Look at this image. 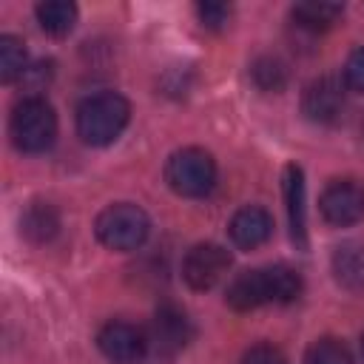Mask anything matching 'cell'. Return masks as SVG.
Segmentation results:
<instances>
[{
	"instance_id": "obj_1",
	"label": "cell",
	"mask_w": 364,
	"mask_h": 364,
	"mask_svg": "<svg viewBox=\"0 0 364 364\" xmlns=\"http://www.w3.org/2000/svg\"><path fill=\"white\" fill-rule=\"evenodd\" d=\"M301 276L287 264L259 267L239 273L228 287V304L233 310H256L262 304H287L299 299Z\"/></svg>"
},
{
	"instance_id": "obj_2",
	"label": "cell",
	"mask_w": 364,
	"mask_h": 364,
	"mask_svg": "<svg viewBox=\"0 0 364 364\" xmlns=\"http://www.w3.org/2000/svg\"><path fill=\"white\" fill-rule=\"evenodd\" d=\"M131 105L117 91H100L80 102L77 108V134L88 145H111L128 125Z\"/></svg>"
},
{
	"instance_id": "obj_3",
	"label": "cell",
	"mask_w": 364,
	"mask_h": 364,
	"mask_svg": "<svg viewBox=\"0 0 364 364\" xmlns=\"http://www.w3.org/2000/svg\"><path fill=\"white\" fill-rule=\"evenodd\" d=\"M11 142L26 154H43L57 139V114L43 97H26L17 102L9 119Z\"/></svg>"
},
{
	"instance_id": "obj_4",
	"label": "cell",
	"mask_w": 364,
	"mask_h": 364,
	"mask_svg": "<svg viewBox=\"0 0 364 364\" xmlns=\"http://www.w3.org/2000/svg\"><path fill=\"white\" fill-rule=\"evenodd\" d=\"M165 182L179 196H188V199L208 196L216 185V162L202 148H182L171 154L165 165Z\"/></svg>"
},
{
	"instance_id": "obj_5",
	"label": "cell",
	"mask_w": 364,
	"mask_h": 364,
	"mask_svg": "<svg viewBox=\"0 0 364 364\" xmlns=\"http://www.w3.org/2000/svg\"><path fill=\"white\" fill-rule=\"evenodd\" d=\"M94 230H97V239L111 250H136L148 239L151 222L142 208L131 202H117L97 216Z\"/></svg>"
},
{
	"instance_id": "obj_6",
	"label": "cell",
	"mask_w": 364,
	"mask_h": 364,
	"mask_svg": "<svg viewBox=\"0 0 364 364\" xmlns=\"http://www.w3.org/2000/svg\"><path fill=\"white\" fill-rule=\"evenodd\" d=\"M193 330H191V321L188 316L173 307V304H162L151 324L145 327V341H148V358H159V361H171L176 358L188 341H191Z\"/></svg>"
},
{
	"instance_id": "obj_7",
	"label": "cell",
	"mask_w": 364,
	"mask_h": 364,
	"mask_svg": "<svg viewBox=\"0 0 364 364\" xmlns=\"http://www.w3.org/2000/svg\"><path fill=\"white\" fill-rule=\"evenodd\" d=\"M230 267V253L216 242L193 245L182 259V276L193 290H210L225 279Z\"/></svg>"
},
{
	"instance_id": "obj_8",
	"label": "cell",
	"mask_w": 364,
	"mask_h": 364,
	"mask_svg": "<svg viewBox=\"0 0 364 364\" xmlns=\"http://www.w3.org/2000/svg\"><path fill=\"white\" fill-rule=\"evenodd\" d=\"M318 208L321 216L336 228L355 225L364 219V188L353 179H336L324 188Z\"/></svg>"
},
{
	"instance_id": "obj_9",
	"label": "cell",
	"mask_w": 364,
	"mask_h": 364,
	"mask_svg": "<svg viewBox=\"0 0 364 364\" xmlns=\"http://www.w3.org/2000/svg\"><path fill=\"white\" fill-rule=\"evenodd\" d=\"M97 344H100L102 355L114 364H136V361L148 358L145 330H139L128 321H108L100 330Z\"/></svg>"
},
{
	"instance_id": "obj_10",
	"label": "cell",
	"mask_w": 364,
	"mask_h": 364,
	"mask_svg": "<svg viewBox=\"0 0 364 364\" xmlns=\"http://www.w3.org/2000/svg\"><path fill=\"white\" fill-rule=\"evenodd\" d=\"M301 108L307 114V119L318 122V125H333L341 119L347 100H344V85L336 77H318L304 88L301 97Z\"/></svg>"
},
{
	"instance_id": "obj_11",
	"label": "cell",
	"mask_w": 364,
	"mask_h": 364,
	"mask_svg": "<svg viewBox=\"0 0 364 364\" xmlns=\"http://www.w3.org/2000/svg\"><path fill=\"white\" fill-rule=\"evenodd\" d=\"M228 233H230V242L242 250H253L259 245H264L273 233V219L267 210L262 208H242L233 213L230 225H228Z\"/></svg>"
},
{
	"instance_id": "obj_12",
	"label": "cell",
	"mask_w": 364,
	"mask_h": 364,
	"mask_svg": "<svg viewBox=\"0 0 364 364\" xmlns=\"http://www.w3.org/2000/svg\"><path fill=\"white\" fill-rule=\"evenodd\" d=\"M284 202L290 219V236L299 247H307V210H304V173L299 165L284 168Z\"/></svg>"
},
{
	"instance_id": "obj_13",
	"label": "cell",
	"mask_w": 364,
	"mask_h": 364,
	"mask_svg": "<svg viewBox=\"0 0 364 364\" xmlns=\"http://www.w3.org/2000/svg\"><path fill=\"white\" fill-rule=\"evenodd\" d=\"M333 276L347 290L364 287V245L347 242V245L336 247V253H333Z\"/></svg>"
},
{
	"instance_id": "obj_14",
	"label": "cell",
	"mask_w": 364,
	"mask_h": 364,
	"mask_svg": "<svg viewBox=\"0 0 364 364\" xmlns=\"http://www.w3.org/2000/svg\"><path fill=\"white\" fill-rule=\"evenodd\" d=\"M293 20L299 28H307V31H324L330 28L341 14L344 9L338 3H324V0H304V3H296L293 6Z\"/></svg>"
},
{
	"instance_id": "obj_15",
	"label": "cell",
	"mask_w": 364,
	"mask_h": 364,
	"mask_svg": "<svg viewBox=\"0 0 364 364\" xmlns=\"http://www.w3.org/2000/svg\"><path fill=\"white\" fill-rule=\"evenodd\" d=\"M37 23L51 37H65L77 23V6L68 0H48L37 6Z\"/></svg>"
},
{
	"instance_id": "obj_16",
	"label": "cell",
	"mask_w": 364,
	"mask_h": 364,
	"mask_svg": "<svg viewBox=\"0 0 364 364\" xmlns=\"http://www.w3.org/2000/svg\"><path fill=\"white\" fill-rule=\"evenodd\" d=\"M60 228V216L51 205L46 202H37L26 210L23 216V233L31 239V242H48Z\"/></svg>"
},
{
	"instance_id": "obj_17",
	"label": "cell",
	"mask_w": 364,
	"mask_h": 364,
	"mask_svg": "<svg viewBox=\"0 0 364 364\" xmlns=\"http://www.w3.org/2000/svg\"><path fill=\"white\" fill-rule=\"evenodd\" d=\"M28 68V57H26V46L23 40L3 34L0 37V80L3 82H14L26 74Z\"/></svg>"
},
{
	"instance_id": "obj_18",
	"label": "cell",
	"mask_w": 364,
	"mask_h": 364,
	"mask_svg": "<svg viewBox=\"0 0 364 364\" xmlns=\"http://www.w3.org/2000/svg\"><path fill=\"white\" fill-rule=\"evenodd\" d=\"M250 74H253V82L262 91H282L284 82H287V65L279 57H259L253 63Z\"/></svg>"
},
{
	"instance_id": "obj_19",
	"label": "cell",
	"mask_w": 364,
	"mask_h": 364,
	"mask_svg": "<svg viewBox=\"0 0 364 364\" xmlns=\"http://www.w3.org/2000/svg\"><path fill=\"white\" fill-rule=\"evenodd\" d=\"M304 364H353V355L338 338H318L307 347Z\"/></svg>"
},
{
	"instance_id": "obj_20",
	"label": "cell",
	"mask_w": 364,
	"mask_h": 364,
	"mask_svg": "<svg viewBox=\"0 0 364 364\" xmlns=\"http://www.w3.org/2000/svg\"><path fill=\"white\" fill-rule=\"evenodd\" d=\"M51 77H54V63L51 60H40V63L26 68V74L20 77V85L28 91V97H40V91H46Z\"/></svg>"
},
{
	"instance_id": "obj_21",
	"label": "cell",
	"mask_w": 364,
	"mask_h": 364,
	"mask_svg": "<svg viewBox=\"0 0 364 364\" xmlns=\"http://www.w3.org/2000/svg\"><path fill=\"white\" fill-rule=\"evenodd\" d=\"M344 82H347V88L364 94V46H358L347 57V63H344Z\"/></svg>"
},
{
	"instance_id": "obj_22",
	"label": "cell",
	"mask_w": 364,
	"mask_h": 364,
	"mask_svg": "<svg viewBox=\"0 0 364 364\" xmlns=\"http://www.w3.org/2000/svg\"><path fill=\"white\" fill-rule=\"evenodd\" d=\"M239 364H287V358H284V353H282L279 347H273V344H256V347H250V350L242 355Z\"/></svg>"
},
{
	"instance_id": "obj_23",
	"label": "cell",
	"mask_w": 364,
	"mask_h": 364,
	"mask_svg": "<svg viewBox=\"0 0 364 364\" xmlns=\"http://www.w3.org/2000/svg\"><path fill=\"white\" fill-rule=\"evenodd\" d=\"M196 14H199L202 26H208V28H222V26L230 20V6H225V3H199V6H196Z\"/></svg>"
},
{
	"instance_id": "obj_24",
	"label": "cell",
	"mask_w": 364,
	"mask_h": 364,
	"mask_svg": "<svg viewBox=\"0 0 364 364\" xmlns=\"http://www.w3.org/2000/svg\"><path fill=\"white\" fill-rule=\"evenodd\" d=\"M361 353H364V338H361Z\"/></svg>"
}]
</instances>
